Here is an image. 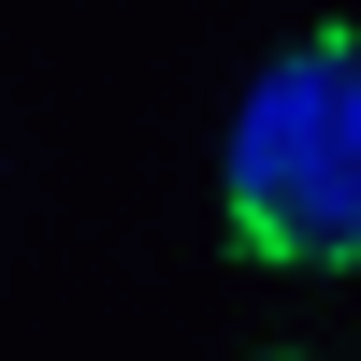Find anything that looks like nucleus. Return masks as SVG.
<instances>
[{
  "label": "nucleus",
  "mask_w": 361,
  "mask_h": 361,
  "mask_svg": "<svg viewBox=\"0 0 361 361\" xmlns=\"http://www.w3.org/2000/svg\"><path fill=\"white\" fill-rule=\"evenodd\" d=\"M231 246L275 275L361 260V29H304L275 73L231 102Z\"/></svg>",
  "instance_id": "f257e3e1"
}]
</instances>
